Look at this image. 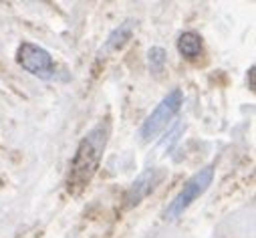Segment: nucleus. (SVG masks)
Returning a JSON list of instances; mask_svg holds the SVG:
<instances>
[{"label": "nucleus", "instance_id": "obj_3", "mask_svg": "<svg viewBox=\"0 0 256 238\" xmlns=\"http://www.w3.org/2000/svg\"><path fill=\"white\" fill-rule=\"evenodd\" d=\"M214 182V166H206L202 170H198L190 180L180 188V192L176 194V198L172 200V204L166 210V218L168 220H176L180 218L192 204H194Z\"/></svg>", "mask_w": 256, "mask_h": 238}, {"label": "nucleus", "instance_id": "obj_1", "mask_svg": "<svg viewBox=\"0 0 256 238\" xmlns=\"http://www.w3.org/2000/svg\"><path fill=\"white\" fill-rule=\"evenodd\" d=\"M109 134H111L109 122H99L83 136V140L75 150V156L69 162V174H67L69 192L79 194L93 180V176L103 160V154L107 150Z\"/></svg>", "mask_w": 256, "mask_h": 238}, {"label": "nucleus", "instance_id": "obj_9", "mask_svg": "<svg viewBox=\"0 0 256 238\" xmlns=\"http://www.w3.org/2000/svg\"><path fill=\"white\" fill-rule=\"evenodd\" d=\"M248 75H250V89L254 91V65L250 67V71H248Z\"/></svg>", "mask_w": 256, "mask_h": 238}, {"label": "nucleus", "instance_id": "obj_8", "mask_svg": "<svg viewBox=\"0 0 256 238\" xmlns=\"http://www.w3.org/2000/svg\"><path fill=\"white\" fill-rule=\"evenodd\" d=\"M166 61H168V52L162 46H152L148 50V67L152 75H160L166 69Z\"/></svg>", "mask_w": 256, "mask_h": 238}, {"label": "nucleus", "instance_id": "obj_4", "mask_svg": "<svg viewBox=\"0 0 256 238\" xmlns=\"http://www.w3.org/2000/svg\"><path fill=\"white\" fill-rule=\"evenodd\" d=\"M16 63L18 67H22L26 73H30L32 77H38L42 81H48L54 77V61H52V54L30 40H22L16 48Z\"/></svg>", "mask_w": 256, "mask_h": 238}, {"label": "nucleus", "instance_id": "obj_6", "mask_svg": "<svg viewBox=\"0 0 256 238\" xmlns=\"http://www.w3.org/2000/svg\"><path fill=\"white\" fill-rule=\"evenodd\" d=\"M134 28H136V20H132V18L125 20V22H121L117 28H113V30L109 32L107 40L103 42V46L99 48L97 56H99V58H105L107 54H111V52L123 48V46L127 44V40L134 36Z\"/></svg>", "mask_w": 256, "mask_h": 238}, {"label": "nucleus", "instance_id": "obj_7", "mask_svg": "<svg viewBox=\"0 0 256 238\" xmlns=\"http://www.w3.org/2000/svg\"><path fill=\"white\" fill-rule=\"evenodd\" d=\"M178 52L184 58H196L202 52V36L194 30H186L178 36Z\"/></svg>", "mask_w": 256, "mask_h": 238}, {"label": "nucleus", "instance_id": "obj_2", "mask_svg": "<svg viewBox=\"0 0 256 238\" xmlns=\"http://www.w3.org/2000/svg\"><path fill=\"white\" fill-rule=\"evenodd\" d=\"M184 105V91L182 89H172L158 105L156 109L146 117V122L142 124L140 128V138L142 142L150 144L154 142L172 122H174V117L180 113Z\"/></svg>", "mask_w": 256, "mask_h": 238}, {"label": "nucleus", "instance_id": "obj_5", "mask_svg": "<svg viewBox=\"0 0 256 238\" xmlns=\"http://www.w3.org/2000/svg\"><path fill=\"white\" fill-rule=\"evenodd\" d=\"M160 180H162V174L156 168H150V170L142 172L125 192V198H123L125 200V208H134L144 198H148L154 192V188L160 184Z\"/></svg>", "mask_w": 256, "mask_h": 238}]
</instances>
